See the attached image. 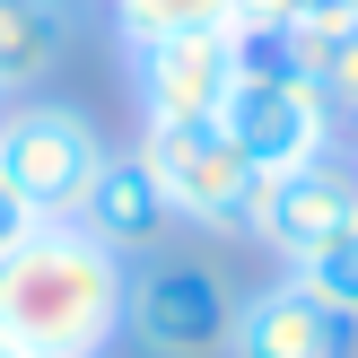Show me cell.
I'll return each mask as SVG.
<instances>
[{
	"label": "cell",
	"instance_id": "obj_1",
	"mask_svg": "<svg viewBox=\"0 0 358 358\" xmlns=\"http://www.w3.org/2000/svg\"><path fill=\"white\" fill-rule=\"evenodd\" d=\"M122 271L79 219H35L0 245V332L27 358H105L122 341Z\"/></svg>",
	"mask_w": 358,
	"mask_h": 358
},
{
	"label": "cell",
	"instance_id": "obj_2",
	"mask_svg": "<svg viewBox=\"0 0 358 358\" xmlns=\"http://www.w3.org/2000/svg\"><path fill=\"white\" fill-rule=\"evenodd\" d=\"M236 297L245 289L201 245H157L122 271V341L140 358H227Z\"/></svg>",
	"mask_w": 358,
	"mask_h": 358
},
{
	"label": "cell",
	"instance_id": "obj_3",
	"mask_svg": "<svg viewBox=\"0 0 358 358\" xmlns=\"http://www.w3.org/2000/svg\"><path fill=\"white\" fill-rule=\"evenodd\" d=\"M219 122H227V140L245 149V166H254V175H280V166L324 157L341 114L324 105V87H315L306 70L271 44V35H245V70H236V87H227Z\"/></svg>",
	"mask_w": 358,
	"mask_h": 358
},
{
	"label": "cell",
	"instance_id": "obj_4",
	"mask_svg": "<svg viewBox=\"0 0 358 358\" xmlns=\"http://www.w3.org/2000/svg\"><path fill=\"white\" fill-rule=\"evenodd\" d=\"M114 140L62 96H17L0 105V184L27 219H79L87 184H96Z\"/></svg>",
	"mask_w": 358,
	"mask_h": 358
},
{
	"label": "cell",
	"instance_id": "obj_5",
	"mask_svg": "<svg viewBox=\"0 0 358 358\" xmlns=\"http://www.w3.org/2000/svg\"><path fill=\"white\" fill-rule=\"evenodd\" d=\"M131 149H140V166L157 175L175 227H192V236H245L262 175L245 166V149L227 140L219 114H210V122H140Z\"/></svg>",
	"mask_w": 358,
	"mask_h": 358
},
{
	"label": "cell",
	"instance_id": "obj_6",
	"mask_svg": "<svg viewBox=\"0 0 358 358\" xmlns=\"http://www.w3.org/2000/svg\"><path fill=\"white\" fill-rule=\"evenodd\" d=\"M350 219H358V157L324 149V157H306V166H280V175L254 184V219H245V236L271 245V254L297 271V262H306L315 245H332Z\"/></svg>",
	"mask_w": 358,
	"mask_h": 358
},
{
	"label": "cell",
	"instance_id": "obj_7",
	"mask_svg": "<svg viewBox=\"0 0 358 358\" xmlns=\"http://www.w3.org/2000/svg\"><path fill=\"white\" fill-rule=\"evenodd\" d=\"M245 70V35L236 27H201V35H166V44L131 52V96L140 122H210L227 105Z\"/></svg>",
	"mask_w": 358,
	"mask_h": 358
},
{
	"label": "cell",
	"instance_id": "obj_8",
	"mask_svg": "<svg viewBox=\"0 0 358 358\" xmlns=\"http://www.w3.org/2000/svg\"><path fill=\"white\" fill-rule=\"evenodd\" d=\"M350 341H358L350 315L324 306L297 271H280V280H262V289L236 297L227 358H350Z\"/></svg>",
	"mask_w": 358,
	"mask_h": 358
},
{
	"label": "cell",
	"instance_id": "obj_9",
	"mask_svg": "<svg viewBox=\"0 0 358 358\" xmlns=\"http://www.w3.org/2000/svg\"><path fill=\"white\" fill-rule=\"evenodd\" d=\"M79 227L114 262H140V254H157V245H175V210H166V192H157V175L140 166V149H105L96 184H87V201H79Z\"/></svg>",
	"mask_w": 358,
	"mask_h": 358
},
{
	"label": "cell",
	"instance_id": "obj_10",
	"mask_svg": "<svg viewBox=\"0 0 358 358\" xmlns=\"http://www.w3.org/2000/svg\"><path fill=\"white\" fill-rule=\"evenodd\" d=\"M62 52H70V0H0V96L44 87Z\"/></svg>",
	"mask_w": 358,
	"mask_h": 358
},
{
	"label": "cell",
	"instance_id": "obj_11",
	"mask_svg": "<svg viewBox=\"0 0 358 358\" xmlns=\"http://www.w3.org/2000/svg\"><path fill=\"white\" fill-rule=\"evenodd\" d=\"M315 87H324L332 114H358V27H297V35H271Z\"/></svg>",
	"mask_w": 358,
	"mask_h": 358
},
{
	"label": "cell",
	"instance_id": "obj_12",
	"mask_svg": "<svg viewBox=\"0 0 358 358\" xmlns=\"http://www.w3.org/2000/svg\"><path fill=\"white\" fill-rule=\"evenodd\" d=\"M201 27H236V0H114L122 52L166 44V35H201Z\"/></svg>",
	"mask_w": 358,
	"mask_h": 358
},
{
	"label": "cell",
	"instance_id": "obj_13",
	"mask_svg": "<svg viewBox=\"0 0 358 358\" xmlns=\"http://www.w3.org/2000/svg\"><path fill=\"white\" fill-rule=\"evenodd\" d=\"M297 27H358V0H236V35H297Z\"/></svg>",
	"mask_w": 358,
	"mask_h": 358
},
{
	"label": "cell",
	"instance_id": "obj_14",
	"mask_svg": "<svg viewBox=\"0 0 358 358\" xmlns=\"http://www.w3.org/2000/svg\"><path fill=\"white\" fill-rule=\"evenodd\" d=\"M297 280H306V289L324 297V306H341L350 324H358V219H350L332 245H315V254L297 262Z\"/></svg>",
	"mask_w": 358,
	"mask_h": 358
},
{
	"label": "cell",
	"instance_id": "obj_15",
	"mask_svg": "<svg viewBox=\"0 0 358 358\" xmlns=\"http://www.w3.org/2000/svg\"><path fill=\"white\" fill-rule=\"evenodd\" d=\"M27 227H35V219H27V210L9 201V184H0V245H17V236H27Z\"/></svg>",
	"mask_w": 358,
	"mask_h": 358
},
{
	"label": "cell",
	"instance_id": "obj_16",
	"mask_svg": "<svg viewBox=\"0 0 358 358\" xmlns=\"http://www.w3.org/2000/svg\"><path fill=\"white\" fill-rule=\"evenodd\" d=\"M0 358H27V350H17V341H9V332H0Z\"/></svg>",
	"mask_w": 358,
	"mask_h": 358
},
{
	"label": "cell",
	"instance_id": "obj_17",
	"mask_svg": "<svg viewBox=\"0 0 358 358\" xmlns=\"http://www.w3.org/2000/svg\"><path fill=\"white\" fill-rule=\"evenodd\" d=\"M0 105H9V96H0Z\"/></svg>",
	"mask_w": 358,
	"mask_h": 358
}]
</instances>
